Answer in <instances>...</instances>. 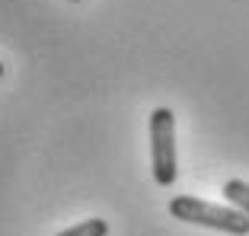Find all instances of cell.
Returning a JSON list of instances; mask_svg holds the SVG:
<instances>
[{"label":"cell","mask_w":249,"mask_h":236,"mask_svg":"<svg viewBox=\"0 0 249 236\" xmlns=\"http://www.w3.org/2000/svg\"><path fill=\"white\" fill-rule=\"evenodd\" d=\"M73 3H80V0H73Z\"/></svg>","instance_id":"6"},{"label":"cell","mask_w":249,"mask_h":236,"mask_svg":"<svg viewBox=\"0 0 249 236\" xmlns=\"http://www.w3.org/2000/svg\"><path fill=\"white\" fill-rule=\"evenodd\" d=\"M150 166L157 185L169 188L176 182V115L169 109L150 112Z\"/></svg>","instance_id":"2"},{"label":"cell","mask_w":249,"mask_h":236,"mask_svg":"<svg viewBox=\"0 0 249 236\" xmlns=\"http://www.w3.org/2000/svg\"><path fill=\"white\" fill-rule=\"evenodd\" d=\"M169 214L182 223H195V227H208V230H220L230 236H246L249 233V217L236 207H220L211 201L192 198V195H176L169 201Z\"/></svg>","instance_id":"1"},{"label":"cell","mask_w":249,"mask_h":236,"mask_svg":"<svg viewBox=\"0 0 249 236\" xmlns=\"http://www.w3.org/2000/svg\"><path fill=\"white\" fill-rule=\"evenodd\" d=\"M106 233H109V223L99 220V217H89V220H80L77 227L61 230L58 236H106Z\"/></svg>","instance_id":"4"},{"label":"cell","mask_w":249,"mask_h":236,"mask_svg":"<svg viewBox=\"0 0 249 236\" xmlns=\"http://www.w3.org/2000/svg\"><path fill=\"white\" fill-rule=\"evenodd\" d=\"M0 77H3V64H0Z\"/></svg>","instance_id":"5"},{"label":"cell","mask_w":249,"mask_h":236,"mask_svg":"<svg viewBox=\"0 0 249 236\" xmlns=\"http://www.w3.org/2000/svg\"><path fill=\"white\" fill-rule=\"evenodd\" d=\"M224 198L230 201V207H236V211H243V214L249 217V185L243 182V179L224 182Z\"/></svg>","instance_id":"3"}]
</instances>
